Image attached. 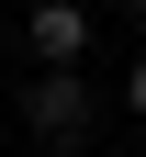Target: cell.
<instances>
[{
    "mask_svg": "<svg viewBox=\"0 0 146 157\" xmlns=\"http://www.w3.org/2000/svg\"><path fill=\"white\" fill-rule=\"evenodd\" d=\"M90 124H101V101H90L79 67H45V78L23 90V135H45V146H79Z\"/></svg>",
    "mask_w": 146,
    "mask_h": 157,
    "instance_id": "obj_1",
    "label": "cell"
},
{
    "mask_svg": "<svg viewBox=\"0 0 146 157\" xmlns=\"http://www.w3.org/2000/svg\"><path fill=\"white\" fill-rule=\"evenodd\" d=\"M23 56L34 67H79L90 56V0H34L23 11Z\"/></svg>",
    "mask_w": 146,
    "mask_h": 157,
    "instance_id": "obj_2",
    "label": "cell"
},
{
    "mask_svg": "<svg viewBox=\"0 0 146 157\" xmlns=\"http://www.w3.org/2000/svg\"><path fill=\"white\" fill-rule=\"evenodd\" d=\"M124 112H135V124H146V56H135V67H124Z\"/></svg>",
    "mask_w": 146,
    "mask_h": 157,
    "instance_id": "obj_3",
    "label": "cell"
},
{
    "mask_svg": "<svg viewBox=\"0 0 146 157\" xmlns=\"http://www.w3.org/2000/svg\"><path fill=\"white\" fill-rule=\"evenodd\" d=\"M124 11H135V23H146V0H124Z\"/></svg>",
    "mask_w": 146,
    "mask_h": 157,
    "instance_id": "obj_4",
    "label": "cell"
}]
</instances>
